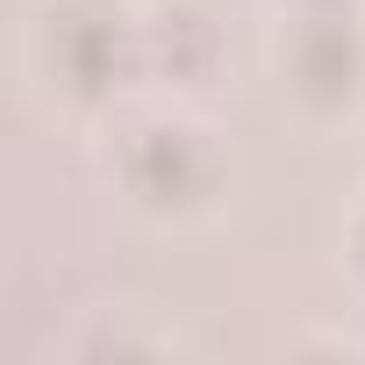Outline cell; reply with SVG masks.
Instances as JSON below:
<instances>
[{"instance_id": "obj_1", "label": "cell", "mask_w": 365, "mask_h": 365, "mask_svg": "<svg viewBox=\"0 0 365 365\" xmlns=\"http://www.w3.org/2000/svg\"><path fill=\"white\" fill-rule=\"evenodd\" d=\"M122 187L143 208H201L215 194V150L179 122H150L122 143Z\"/></svg>"}, {"instance_id": "obj_2", "label": "cell", "mask_w": 365, "mask_h": 365, "mask_svg": "<svg viewBox=\"0 0 365 365\" xmlns=\"http://www.w3.org/2000/svg\"><path fill=\"white\" fill-rule=\"evenodd\" d=\"M129 65H143V36H129L122 15H108V8H65V15H51V72L79 101L115 93Z\"/></svg>"}, {"instance_id": "obj_3", "label": "cell", "mask_w": 365, "mask_h": 365, "mask_svg": "<svg viewBox=\"0 0 365 365\" xmlns=\"http://www.w3.org/2000/svg\"><path fill=\"white\" fill-rule=\"evenodd\" d=\"M358 72H365V43L351 29L344 8H308L294 22V43H287V79L308 108H344L358 93Z\"/></svg>"}, {"instance_id": "obj_4", "label": "cell", "mask_w": 365, "mask_h": 365, "mask_svg": "<svg viewBox=\"0 0 365 365\" xmlns=\"http://www.w3.org/2000/svg\"><path fill=\"white\" fill-rule=\"evenodd\" d=\"M143 65H158V72H172V79H201V72L215 65V29H208V15L165 8V15L143 29Z\"/></svg>"}, {"instance_id": "obj_5", "label": "cell", "mask_w": 365, "mask_h": 365, "mask_svg": "<svg viewBox=\"0 0 365 365\" xmlns=\"http://www.w3.org/2000/svg\"><path fill=\"white\" fill-rule=\"evenodd\" d=\"M358 265H365V230H358Z\"/></svg>"}]
</instances>
